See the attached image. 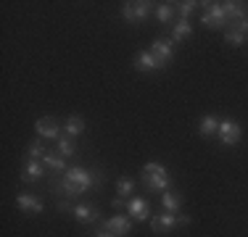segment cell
Instances as JSON below:
<instances>
[{"label": "cell", "instance_id": "1", "mask_svg": "<svg viewBox=\"0 0 248 237\" xmlns=\"http://www.w3.org/2000/svg\"><path fill=\"white\" fill-rule=\"evenodd\" d=\"M143 185L151 193H167V190H172V174L167 171V166L148 161L143 166Z\"/></svg>", "mask_w": 248, "mask_h": 237}, {"label": "cell", "instance_id": "2", "mask_svg": "<svg viewBox=\"0 0 248 237\" xmlns=\"http://www.w3.org/2000/svg\"><path fill=\"white\" fill-rule=\"evenodd\" d=\"M63 177H66L72 185L79 190V193H87V190L98 187L95 185V171L93 169H85V166H69L66 171H63Z\"/></svg>", "mask_w": 248, "mask_h": 237}, {"label": "cell", "instance_id": "3", "mask_svg": "<svg viewBox=\"0 0 248 237\" xmlns=\"http://www.w3.org/2000/svg\"><path fill=\"white\" fill-rule=\"evenodd\" d=\"M151 5L153 3H148V0H132V3H124L122 5V19L129 21V24L145 21V19H148V14H151Z\"/></svg>", "mask_w": 248, "mask_h": 237}, {"label": "cell", "instance_id": "4", "mask_svg": "<svg viewBox=\"0 0 248 237\" xmlns=\"http://www.w3.org/2000/svg\"><path fill=\"white\" fill-rule=\"evenodd\" d=\"M177 224H190V216H180V213H167L161 216H151V229L153 232H172Z\"/></svg>", "mask_w": 248, "mask_h": 237}, {"label": "cell", "instance_id": "5", "mask_svg": "<svg viewBox=\"0 0 248 237\" xmlns=\"http://www.w3.org/2000/svg\"><path fill=\"white\" fill-rule=\"evenodd\" d=\"M100 229H106V232H111V235H116V237H127L129 232H132V219L116 213V216L103 219V222H100Z\"/></svg>", "mask_w": 248, "mask_h": 237}, {"label": "cell", "instance_id": "6", "mask_svg": "<svg viewBox=\"0 0 248 237\" xmlns=\"http://www.w3.org/2000/svg\"><path fill=\"white\" fill-rule=\"evenodd\" d=\"M151 53L156 56V61L161 63V69H167L174 58V40H164V37H156L151 45Z\"/></svg>", "mask_w": 248, "mask_h": 237}, {"label": "cell", "instance_id": "7", "mask_svg": "<svg viewBox=\"0 0 248 237\" xmlns=\"http://www.w3.org/2000/svg\"><path fill=\"white\" fill-rule=\"evenodd\" d=\"M201 21H203V27H209V29H222L224 24H227L222 3H206V14L201 16Z\"/></svg>", "mask_w": 248, "mask_h": 237}, {"label": "cell", "instance_id": "8", "mask_svg": "<svg viewBox=\"0 0 248 237\" xmlns=\"http://www.w3.org/2000/svg\"><path fill=\"white\" fill-rule=\"evenodd\" d=\"M217 137H219L224 145H238L240 137H243V127H240L238 121H232V118L219 121V132H217Z\"/></svg>", "mask_w": 248, "mask_h": 237}, {"label": "cell", "instance_id": "9", "mask_svg": "<svg viewBox=\"0 0 248 237\" xmlns=\"http://www.w3.org/2000/svg\"><path fill=\"white\" fill-rule=\"evenodd\" d=\"M34 132H37L43 140H58L63 129L58 127V121L53 116H43V118H37V121H34Z\"/></svg>", "mask_w": 248, "mask_h": 237}, {"label": "cell", "instance_id": "10", "mask_svg": "<svg viewBox=\"0 0 248 237\" xmlns=\"http://www.w3.org/2000/svg\"><path fill=\"white\" fill-rule=\"evenodd\" d=\"M72 213H74V219L79 224H95V222H100V211H98V206H93V203H77Z\"/></svg>", "mask_w": 248, "mask_h": 237}, {"label": "cell", "instance_id": "11", "mask_svg": "<svg viewBox=\"0 0 248 237\" xmlns=\"http://www.w3.org/2000/svg\"><path fill=\"white\" fill-rule=\"evenodd\" d=\"M246 37H248V19L232 24V27H227V32H224V43H230V45H235V47L243 45Z\"/></svg>", "mask_w": 248, "mask_h": 237}, {"label": "cell", "instance_id": "12", "mask_svg": "<svg viewBox=\"0 0 248 237\" xmlns=\"http://www.w3.org/2000/svg\"><path fill=\"white\" fill-rule=\"evenodd\" d=\"M127 213H129V219H132V222H148V219H151V206H148V200L132 198V200L127 203Z\"/></svg>", "mask_w": 248, "mask_h": 237}, {"label": "cell", "instance_id": "13", "mask_svg": "<svg viewBox=\"0 0 248 237\" xmlns=\"http://www.w3.org/2000/svg\"><path fill=\"white\" fill-rule=\"evenodd\" d=\"M16 206L24 213H43V200L34 198L32 193H19L16 195Z\"/></svg>", "mask_w": 248, "mask_h": 237}, {"label": "cell", "instance_id": "14", "mask_svg": "<svg viewBox=\"0 0 248 237\" xmlns=\"http://www.w3.org/2000/svg\"><path fill=\"white\" fill-rule=\"evenodd\" d=\"M222 8H224L227 21H232V24L246 19V3H240V0H227V3H222Z\"/></svg>", "mask_w": 248, "mask_h": 237}, {"label": "cell", "instance_id": "15", "mask_svg": "<svg viewBox=\"0 0 248 237\" xmlns=\"http://www.w3.org/2000/svg\"><path fill=\"white\" fill-rule=\"evenodd\" d=\"M135 69L138 71H161V63L156 61V56L151 50H145V53L135 56Z\"/></svg>", "mask_w": 248, "mask_h": 237}, {"label": "cell", "instance_id": "16", "mask_svg": "<svg viewBox=\"0 0 248 237\" xmlns=\"http://www.w3.org/2000/svg\"><path fill=\"white\" fill-rule=\"evenodd\" d=\"M43 174H45V163H40V161H32V158H29V161H27V166H24V174H21V179H24L27 185H32V182H37Z\"/></svg>", "mask_w": 248, "mask_h": 237}, {"label": "cell", "instance_id": "17", "mask_svg": "<svg viewBox=\"0 0 248 237\" xmlns=\"http://www.w3.org/2000/svg\"><path fill=\"white\" fill-rule=\"evenodd\" d=\"M161 206H164V211H167V213H180V208H182L180 193H174V190H167V193L161 195Z\"/></svg>", "mask_w": 248, "mask_h": 237}, {"label": "cell", "instance_id": "18", "mask_svg": "<svg viewBox=\"0 0 248 237\" xmlns=\"http://www.w3.org/2000/svg\"><path fill=\"white\" fill-rule=\"evenodd\" d=\"M82 132H85V118L82 116H69L66 121H63V134H69V137H79Z\"/></svg>", "mask_w": 248, "mask_h": 237}, {"label": "cell", "instance_id": "19", "mask_svg": "<svg viewBox=\"0 0 248 237\" xmlns=\"http://www.w3.org/2000/svg\"><path fill=\"white\" fill-rule=\"evenodd\" d=\"M198 132H201V137H214V134L219 132V121H217L214 116H203L198 124Z\"/></svg>", "mask_w": 248, "mask_h": 237}, {"label": "cell", "instance_id": "20", "mask_svg": "<svg viewBox=\"0 0 248 237\" xmlns=\"http://www.w3.org/2000/svg\"><path fill=\"white\" fill-rule=\"evenodd\" d=\"M193 34V27H190V21H185V19H180L172 27V40L174 43H182V40H187Z\"/></svg>", "mask_w": 248, "mask_h": 237}, {"label": "cell", "instance_id": "21", "mask_svg": "<svg viewBox=\"0 0 248 237\" xmlns=\"http://www.w3.org/2000/svg\"><path fill=\"white\" fill-rule=\"evenodd\" d=\"M43 163L48 166V169H53V171H66L69 166H66V161H63V156H56V153H45L43 156Z\"/></svg>", "mask_w": 248, "mask_h": 237}, {"label": "cell", "instance_id": "22", "mask_svg": "<svg viewBox=\"0 0 248 237\" xmlns=\"http://www.w3.org/2000/svg\"><path fill=\"white\" fill-rule=\"evenodd\" d=\"M56 142H58V153H61L63 158H72V156H74V137H69V134H61V137H58Z\"/></svg>", "mask_w": 248, "mask_h": 237}, {"label": "cell", "instance_id": "23", "mask_svg": "<svg viewBox=\"0 0 248 237\" xmlns=\"http://www.w3.org/2000/svg\"><path fill=\"white\" fill-rule=\"evenodd\" d=\"M174 3H161V5H156V16H158V21L161 24H169L174 19Z\"/></svg>", "mask_w": 248, "mask_h": 237}, {"label": "cell", "instance_id": "24", "mask_svg": "<svg viewBox=\"0 0 248 237\" xmlns=\"http://www.w3.org/2000/svg\"><path fill=\"white\" fill-rule=\"evenodd\" d=\"M45 153H48V148L43 145L40 140H34V142H29V148H27V156L32 158V161H37V158H43Z\"/></svg>", "mask_w": 248, "mask_h": 237}, {"label": "cell", "instance_id": "25", "mask_svg": "<svg viewBox=\"0 0 248 237\" xmlns=\"http://www.w3.org/2000/svg\"><path fill=\"white\" fill-rule=\"evenodd\" d=\"M174 5H177V14H180L182 19L187 21V16H190L193 11H196V5H198V3H196V0H185V3H174Z\"/></svg>", "mask_w": 248, "mask_h": 237}, {"label": "cell", "instance_id": "26", "mask_svg": "<svg viewBox=\"0 0 248 237\" xmlns=\"http://www.w3.org/2000/svg\"><path fill=\"white\" fill-rule=\"evenodd\" d=\"M132 190H135V182H132V179H127V177L116 182V193H119L122 198H127V195H132Z\"/></svg>", "mask_w": 248, "mask_h": 237}, {"label": "cell", "instance_id": "27", "mask_svg": "<svg viewBox=\"0 0 248 237\" xmlns=\"http://www.w3.org/2000/svg\"><path fill=\"white\" fill-rule=\"evenodd\" d=\"M58 211H61V213H69V211H74L72 200H58Z\"/></svg>", "mask_w": 248, "mask_h": 237}, {"label": "cell", "instance_id": "28", "mask_svg": "<svg viewBox=\"0 0 248 237\" xmlns=\"http://www.w3.org/2000/svg\"><path fill=\"white\" fill-rule=\"evenodd\" d=\"M93 237H116V235H111V232H106V229H100V232L93 235Z\"/></svg>", "mask_w": 248, "mask_h": 237}]
</instances>
